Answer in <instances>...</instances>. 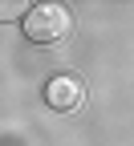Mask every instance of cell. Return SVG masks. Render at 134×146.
<instances>
[{"instance_id": "cell-3", "label": "cell", "mask_w": 134, "mask_h": 146, "mask_svg": "<svg viewBox=\"0 0 134 146\" xmlns=\"http://www.w3.org/2000/svg\"><path fill=\"white\" fill-rule=\"evenodd\" d=\"M29 8L33 4H25V0H0V21H16V16H29Z\"/></svg>"}, {"instance_id": "cell-2", "label": "cell", "mask_w": 134, "mask_h": 146, "mask_svg": "<svg viewBox=\"0 0 134 146\" xmlns=\"http://www.w3.org/2000/svg\"><path fill=\"white\" fill-rule=\"evenodd\" d=\"M45 102H49V110H57V114H77L81 102H85L81 77H73V73H53V77L45 81Z\"/></svg>"}, {"instance_id": "cell-1", "label": "cell", "mask_w": 134, "mask_h": 146, "mask_svg": "<svg viewBox=\"0 0 134 146\" xmlns=\"http://www.w3.org/2000/svg\"><path fill=\"white\" fill-rule=\"evenodd\" d=\"M21 25H25V36L33 45H61L73 33V12L65 4H53L49 0V4H33Z\"/></svg>"}]
</instances>
